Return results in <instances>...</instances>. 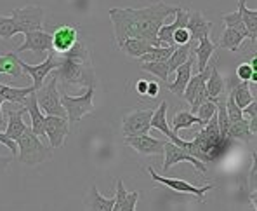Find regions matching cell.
Here are the masks:
<instances>
[{
    "instance_id": "obj_41",
    "label": "cell",
    "mask_w": 257,
    "mask_h": 211,
    "mask_svg": "<svg viewBox=\"0 0 257 211\" xmlns=\"http://www.w3.org/2000/svg\"><path fill=\"white\" fill-rule=\"evenodd\" d=\"M172 40L176 46H181V44H188L191 40V33L190 30L186 28V26H183V28H177L176 32H174L172 35Z\"/></svg>"
},
{
    "instance_id": "obj_4",
    "label": "cell",
    "mask_w": 257,
    "mask_h": 211,
    "mask_svg": "<svg viewBox=\"0 0 257 211\" xmlns=\"http://www.w3.org/2000/svg\"><path fill=\"white\" fill-rule=\"evenodd\" d=\"M16 145L20 147V163L26 166H39L52 157V149L45 147V143L37 134L32 133L30 126L25 129V133L16 140Z\"/></svg>"
},
{
    "instance_id": "obj_31",
    "label": "cell",
    "mask_w": 257,
    "mask_h": 211,
    "mask_svg": "<svg viewBox=\"0 0 257 211\" xmlns=\"http://www.w3.org/2000/svg\"><path fill=\"white\" fill-rule=\"evenodd\" d=\"M198 124V127H203L205 124L202 122L198 117H196L195 114H191V112L188 110H183V112H177L176 115H174L172 119V131L177 134V131L179 129H186V127H193Z\"/></svg>"
},
{
    "instance_id": "obj_22",
    "label": "cell",
    "mask_w": 257,
    "mask_h": 211,
    "mask_svg": "<svg viewBox=\"0 0 257 211\" xmlns=\"http://www.w3.org/2000/svg\"><path fill=\"white\" fill-rule=\"evenodd\" d=\"M84 204H85V211H111L113 204H115V197L106 199L104 195L99 194L96 185H92L85 194Z\"/></svg>"
},
{
    "instance_id": "obj_6",
    "label": "cell",
    "mask_w": 257,
    "mask_h": 211,
    "mask_svg": "<svg viewBox=\"0 0 257 211\" xmlns=\"http://www.w3.org/2000/svg\"><path fill=\"white\" fill-rule=\"evenodd\" d=\"M37 103L45 115H56V117H66V112H64L61 105V96L58 93V79L56 75H52V79L45 86L35 91Z\"/></svg>"
},
{
    "instance_id": "obj_35",
    "label": "cell",
    "mask_w": 257,
    "mask_h": 211,
    "mask_svg": "<svg viewBox=\"0 0 257 211\" xmlns=\"http://www.w3.org/2000/svg\"><path fill=\"white\" fill-rule=\"evenodd\" d=\"M176 47V46H174ZM174 47L171 46H164V47H151L146 54L141 56L143 63H148V61H167L171 58Z\"/></svg>"
},
{
    "instance_id": "obj_25",
    "label": "cell",
    "mask_w": 257,
    "mask_h": 211,
    "mask_svg": "<svg viewBox=\"0 0 257 211\" xmlns=\"http://www.w3.org/2000/svg\"><path fill=\"white\" fill-rule=\"evenodd\" d=\"M238 11H240L241 21L245 25V30L248 33V39L252 42H255L257 39V11L255 9H248L245 0H238Z\"/></svg>"
},
{
    "instance_id": "obj_46",
    "label": "cell",
    "mask_w": 257,
    "mask_h": 211,
    "mask_svg": "<svg viewBox=\"0 0 257 211\" xmlns=\"http://www.w3.org/2000/svg\"><path fill=\"white\" fill-rule=\"evenodd\" d=\"M248 129H250V133L255 136V133H257V117L248 119Z\"/></svg>"
},
{
    "instance_id": "obj_9",
    "label": "cell",
    "mask_w": 257,
    "mask_h": 211,
    "mask_svg": "<svg viewBox=\"0 0 257 211\" xmlns=\"http://www.w3.org/2000/svg\"><path fill=\"white\" fill-rule=\"evenodd\" d=\"M11 18L18 23L21 33L35 32V30H42L44 9L40 6H26L21 9H14Z\"/></svg>"
},
{
    "instance_id": "obj_44",
    "label": "cell",
    "mask_w": 257,
    "mask_h": 211,
    "mask_svg": "<svg viewBox=\"0 0 257 211\" xmlns=\"http://www.w3.org/2000/svg\"><path fill=\"white\" fill-rule=\"evenodd\" d=\"M158 93H160V86H158L157 82H148V89H146V96L155 98Z\"/></svg>"
},
{
    "instance_id": "obj_10",
    "label": "cell",
    "mask_w": 257,
    "mask_h": 211,
    "mask_svg": "<svg viewBox=\"0 0 257 211\" xmlns=\"http://www.w3.org/2000/svg\"><path fill=\"white\" fill-rule=\"evenodd\" d=\"M148 171H150L151 178H153V182L162 183V185L172 188V190H176V192H181V194H191V195H195V197L198 199V201H203V199H205V194H207V192L212 190V188H214V185L193 187L191 183L184 182V180H179V178H167V176L158 175V173L155 171L153 168H148Z\"/></svg>"
},
{
    "instance_id": "obj_30",
    "label": "cell",
    "mask_w": 257,
    "mask_h": 211,
    "mask_svg": "<svg viewBox=\"0 0 257 211\" xmlns=\"http://www.w3.org/2000/svg\"><path fill=\"white\" fill-rule=\"evenodd\" d=\"M0 74H7L11 77H21L25 72L21 68V59L14 52L0 56Z\"/></svg>"
},
{
    "instance_id": "obj_15",
    "label": "cell",
    "mask_w": 257,
    "mask_h": 211,
    "mask_svg": "<svg viewBox=\"0 0 257 211\" xmlns=\"http://www.w3.org/2000/svg\"><path fill=\"white\" fill-rule=\"evenodd\" d=\"M52 35V51L56 54H64L77 44L78 28L73 25H61L51 33Z\"/></svg>"
},
{
    "instance_id": "obj_42",
    "label": "cell",
    "mask_w": 257,
    "mask_h": 211,
    "mask_svg": "<svg viewBox=\"0 0 257 211\" xmlns=\"http://www.w3.org/2000/svg\"><path fill=\"white\" fill-rule=\"evenodd\" d=\"M0 145L7 147V149L11 150V154H13V156H18V145H16V142L11 140V138H7L6 134H4L2 129H0Z\"/></svg>"
},
{
    "instance_id": "obj_5",
    "label": "cell",
    "mask_w": 257,
    "mask_h": 211,
    "mask_svg": "<svg viewBox=\"0 0 257 211\" xmlns=\"http://www.w3.org/2000/svg\"><path fill=\"white\" fill-rule=\"evenodd\" d=\"M61 105L66 112V117L71 124L80 122L82 117L87 114L94 112V86L87 88V91L80 96H70V94H63Z\"/></svg>"
},
{
    "instance_id": "obj_37",
    "label": "cell",
    "mask_w": 257,
    "mask_h": 211,
    "mask_svg": "<svg viewBox=\"0 0 257 211\" xmlns=\"http://www.w3.org/2000/svg\"><path fill=\"white\" fill-rule=\"evenodd\" d=\"M222 21H224L226 28H233V30H236V32H240L241 35L245 37V39H248V33H247V30H245L243 21H241L240 11H236V13L222 14Z\"/></svg>"
},
{
    "instance_id": "obj_33",
    "label": "cell",
    "mask_w": 257,
    "mask_h": 211,
    "mask_svg": "<svg viewBox=\"0 0 257 211\" xmlns=\"http://www.w3.org/2000/svg\"><path fill=\"white\" fill-rule=\"evenodd\" d=\"M141 70L148 72V74L155 75L158 81L169 84V74H171V72H169L167 61H148V63H143Z\"/></svg>"
},
{
    "instance_id": "obj_23",
    "label": "cell",
    "mask_w": 257,
    "mask_h": 211,
    "mask_svg": "<svg viewBox=\"0 0 257 211\" xmlns=\"http://www.w3.org/2000/svg\"><path fill=\"white\" fill-rule=\"evenodd\" d=\"M215 51V44L209 37H203V39L196 40V46H195V61L198 65V72L205 70V66L210 63Z\"/></svg>"
},
{
    "instance_id": "obj_27",
    "label": "cell",
    "mask_w": 257,
    "mask_h": 211,
    "mask_svg": "<svg viewBox=\"0 0 257 211\" xmlns=\"http://www.w3.org/2000/svg\"><path fill=\"white\" fill-rule=\"evenodd\" d=\"M224 88H226L224 79L219 75L217 66L212 65L210 74H209V79H207V82H205V89H207V96H209V100L210 101L217 100V98L224 93Z\"/></svg>"
},
{
    "instance_id": "obj_12",
    "label": "cell",
    "mask_w": 257,
    "mask_h": 211,
    "mask_svg": "<svg viewBox=\"0 0 257 211\" xmlns=\"http://www.w3.org/2000/svg\"><path fill=\"white\" fill-rule=\"evenodd\" d=\"M153 117V110H134L123 117L122 131L125 136H138V134H148L151 129L150 120Z\"/></svg>"
},
{
    "instance_id": "obj_19",
    "label": "cell",
    "mask_w": 257,
    "mask_h": 211,
    "mask_svg": "<svg viewBox=\"0 0 257 211\" xmlns=\"http://www.w3.org/2000/svg\"><path fill=\"white\" fill-rule=\"evenodd\" d=\"M25 112H26L25 107H20L18 110H13V108L7 110V124H6V131H4V134H6L7 138L16 142L18 138L25 133V129L28 127L25 124V120H23Z\"/></svg>"
},
{
    "instance_id": "obj_47",
    "label": "cell",
    "mask_w": 257,
    "mask_h": 211,
    "mask_svg": "<svg viewBox=\"0 0 257 211\" xmlns=\"http://www.w3.org/2000/svg\"><path fill=\"white\" fill-rule=\"evenodd\" d=\"M9 163H11L9 157H2V156H0V169L7 168V166H9Z\"/></svg>"
},
{
    "instance_id": "obj_26",
    "label": "cell",
    "mask_w": 257,
    "mask_h": 211,
    "mask_svg": "<svg viewBox=\"0 0 257 211\" xmlns=\"http://www.w3.org/2000/svg\"><path fill=\"white\" fill-rule=\"evenodd\" d=\"M33 91H35L33 86H28V88H13V86H7L0 82V98H2L4 101H9V103H14V105H18V103L23 105L25 98Z\"/></svg>"
},
{
    "instance_id": "obj_14",
    "label": "cell",
    "mask_w": 257,
    "mask_h": 211,
    "mask_svg": "<svg viewBox=\"0 0 257 211\" xmlns=\"http://www.w3.org/2000/svg\"><path fill=\"white\" fill-rule=\"evenodd\" d=\"M150 126H151V129L162 131L165 136L171 138V142L174 143V145L183 147V149H186V150H188V147H190V142L181 140V138L172 131V127L169 126V122H167V101H162V103L158 105L157 110H153V117H151V120H150Z\"/></svg>"
},
{
    "instance_id": "obj_3",
    "label": "cell",
    "mask_w": 257,
    "mask_h": 211,
    "mask_svg": "<svg viewBox=\"0 0 257 211\" xmlns=\"http://www.w3.org/2000/svg\"><path fill=\"white\" fill-rule=\"evenodd\" d=\"M229 145H231V140H224L221 136L217 127V117L214 115L196 134L195 140L190 142L188 152L202 163H212L228 152Z\"/></svg>"
},
{
    "instance_id": "obj_43",
    "label": "cell",
    "mask_w": 257,
    "mask_h": 211,
    "mask_svg": "<svg viewBox=\"0 0 257 211\" xmlns=\"http://www.w3.org/2000/svg\"><path fill=\"white\" fill-rule=\"evenodd\" d=\"M241 112H243V114L247 115L248 119H254V117H257V101H255V100H252L250 103H248L247 107H245Z\"/></svg>"
},
{
    "instance_id": "obj_16",
    "label": "cell",
    "mask_w": 257,
    "mask_h": 211,
    "mask_svg": "<svg viewBox=\"0 0 257 211\" xmlns=\"http://www.w3.org/2000/svg\"><path fill=\"white\" fill-rule=\"evenodd\" d=\"M125 143L141 156H158L164 154V140H158L150 134H138V136H125Z\"/></svg>"
},
{
    "instance_id": "obj_34",
    "label": "cell",
    "mask_w": 257,
    "mask_h": 211,
    "mask_svg": "<svg viewBox=\"0 0 257 211\" xmlns=\"http://www.w3.org/2000/svg\"><path fill=\"white\" fill-rule=\"evenodd\" d=\"M228 136H229V140H245V142H248L252 136H254V134H252L250 129H248V120L241 119V120H238V122L229 124Z\"/></svg>"
},
{
    "instance_id": "obj_21",
    "label": "cell",
    "mask_w": 257,
    "mask_h": 211,
    "mask_svg": "<svg viewBox=\"0 0 257 211\" xmlns=\"http://www.w3.org/2000/svg\"><path fill=\"white\" fill-rule=\"evenodd\" d=\"M186 28L190 30L193 40H200L203 37H209L210 30H212V23L207 21L200 11H195V13H190V16H188Z\"/></svg>"
},
{
    "instance_id": "obj_2",
    "label": "cell",
    "mask_w": 257,
    "mask_h": 211,
    "mask_svg": "<svg viewBox=\"0 0 257 211\" xmlns=\"http://www.w3.org/2000/svg\"><path fill=\"white\" fill-rule=\"evenodd\" d=\"M56 79L64 86H84L90 88L96 84L92 63H90V51L82 40H77L68 52L61 54V65L54 72Z\"/></svg>"
},
{
    "instance_id": "obj_39",
    "label": "cell",
    "mask_w": 257,
    "mask_h": 211,
    "mask_svg": "<svg viewBox=\"0 0 257 211\" xmlns=\"http://www.w3.org/2000/svg\"><path fill=\"white\" fill-rule=\"evenodd\" d=\"M236 77H238V81H241V82H254L255 84L257 72L252 68L250 63H241L236 68Z\"/></svg>"
},
{
    "instance_id": "obj_1",
    "label": "cell",
    "mask_w": 257,
    "mask_h": 211,
    "mask_svg": "<svg viewBox=\"0 0 257 211\" xmlns=\"http://www.w3.org/2000/svg\"><path fill=\"white\" fill-rule=\"evenodd\" d=\"M179 7L169 6L165 2L151 4L143 9H132V7H113L108 11L109 20L113 23V32H115L116 46L123 42L125 39H143L148 40L153 47H162L157 40L158 30L164 25V21L169 16H174Z\"/></svg>"
},
{
    "instance_id": "obj_36",
    "label": "cell",
    "mask_w": 257,
    "mask_h": 211,
    "mask_svg": "<svg viewBox=\"0 0 257 211\" xmlns=\"http://www.w3.org/2000/svg\"><path fill=\"white\" fill-rule=\"evenodd\" d=\"M21 33L20 26H18L16 21L13 18H7V16H0V39L4 40H11L14 35Z\"/></svg>"
},
{
    "instance_id": "obj_48",
    "label": "cell",
    "mask_w": 257,
    "mask_h": 211,
    "mask_svg": "<svg viewBox=\"0 0 257 211\" xmlns=\"http://www.w3.org/2000/svg\"><path fill=\"white\" fill-rule=\"evenodd\" d=\"M2 105H4V100L0 98V126H6V124H4V115H2Z\"/></svg>"
},
{
    "instance_id": "obj_8",
    "label": "cell",
    "mask_w": 257,
    "mask_h": 211,
    "mask_svg": "<svg viewBox=\"0 0 257 211\" xmlns=\"http://www.w3.org/2000/svg\"><path fill=\"white\" fill-rule=\"evenodd\" d=\"M164 171L167 173L169 169H172L176 164L179 163H190L193 168H196L198 171L205 173L207 171V166L205 163H202V161H198L196 157H193L190 152H188L186 149H183V147H177L174 145L172 142H165L164 145Z\"/></svg>"
},
{
    "instance_id": "obj_29",
    "label": "cell",
    "mask_w": 257,
    "mask_h": 211,
    "mask_svg": "<svg viewBox=\"0 0 257 211\" xmlns=\"http://www.w3.org/2000/svg\"><path fill=\"white\" fill-rule=\"evenodd\" d=\"M122 49L123 52H125L127 56H131V58H141L143 54H146V52L150 51L151 44L148 40H143V39H136V37H132V39H125L122 44L118 46Z\"/></svg>"
},
{
    "instance_id": "obj_11",
    "label": "cell",
    "mask_w": 257,
    "mask_h": 211,
    "mask_svg": "<svg viewBox=\"0 0 257 211\" xmlns=\"http://www.w3.org/2000/svg\"><path fill=\"white\" fill-rule=\"evenodd\" d=\"M45 138L51 143V149H59L64 145L68 133H70V126H68L66 117H56V115H45L44 122Z\"/></svg>"
},
{
    "instance_id": "obj_45",
    "label": "cell",
    "mask_w": 257,
    "mask_h": 211,
    "mask_svg": "<svg viewBox=\"0 0 257 211\" xmlns=\"http://www.w3.org/2000/svg\"><path fill=\"white\" fill-rule=\"evenodd\" d=\"M136 89H138V93L141 94V96H146V89H148V82H146V81H138V84H136Z\"/></svg>"
},
{
    "instance_id": "obj_18",
    "label": "cell",
    "mask_w": 257,
    "mask_h": 211,
    "mask_svg": "<svg viewBox=\"0 0 257 211\" xmlns=\"http://www.w3.org/2000/svg\"><path fill=\"white\" fill-rule=\"evenodd\" d=\"M193 63H195V54H191L190 58H188V61H184L183 65L177 66V68L174 70V72H176V81H174V82H169V84H167V89H169V91L183 98L184 88H186L188 81H190V77H191Z\"/></svg>"
},
{
    "instance_id": "obj_40",
    "label": "cell",
    "mask_w": 257,
    "mask_h": 211,
    "mask_svg": "<svg viewBox=\"0 0 257 211\" xmlns=\"http://www.w3.org/2000/svg\"><path fill=\"white\" fill-rule=\"evenodd\" d=\"M226 114H228L229 124L238 122V120L243 119V112H241V108L233 101V98L229 96V94H228V100H226Z\"/></svg>"
},
{
    "instance_id": "obj_28",
    "label": "cell",
    "mask_w": 257,
    "mask_h": 211,
    "mask_svg": "<svg viewBox=\"0 0 257 211\" xmlns=\"http://www.w3.org/2000/svg\"><path fill=\"white\" fill-rule=\"evenodd\" d=\"M229 96L233 98V101H235L241 110H243L252 100H255V98H252V93H250V82H241V81L231 84Z\"/></svg>"
},
{
    "instance_id": "obj_7",
    "label": "cell",
    "mask_w": 257,
    "mask_h": 211,
    "mask_svg": "<svg viewBox=\"0 0 257 211\" xmlns=\"http://www.w3.org/2000/svg\"><path fill=\"white\" fill-rule=\"evenodd\" d=\"M59 65H61V56L58 58V54H56L52 49L47 52V56H45V59L40 63V65H28V63H25L21 59V68H23V72H26L28 75H32L33 89H35V91L42 88L44 82H45V77H47L51 72L59 68Z\"/></svg>"
},
{
    "instance_id": "obj_32",
    "label": "cell",
    "mask_w": 257,
    "mask_h": 211,
    "mask_svg": "<svg viewBox=\"0 0 257 211\" xmlns=\"http://www.w3.org/2000/svg\"><path fill=\"white\" fill-rule=\"evenodd\" d=\"M245 40V37L241 35L240 32L233 28H226L221 35V40H219V46L222 49H228V51H238V47L241 46V42Z\"/></svg>"
},
{
    "instance_id": "obj_17",
    "label": "cell",
    "mask_w": 257,
    "mask_h": 211,
    "mask_svg": "<svg viewBox=\"0 0 257 211\" xmlns=\"http://www.w3.org/2000/svg\"><path fill=\"white\" fill-rule=\"evenodd\" d=\"M23 107H25V110L28 112V114H30V119H32V126H30L32 133H33V134H37V136H39L40 140H45V131H44L45 115H44V112L39 108V103H37L35 91L30 93L28 96L25 98V101H23Z\"/></svg>"
},
{
    "instance_id": "obj_20",
    "label": "cell",
    "mask_w": 257,
    "mask_h": 211,
    "mask_svg": "<svg viewBox=\"0 0 257 211\" xmlns=\"http://www.w3.org/2000/svg\"><path fill=\"white\" fill-rule=\"evenodd\" d=\"M139 201V192H127L122 180H116L115 204L111 211H136V204Z\"/></svg>"
},
{
    "instance_id": "obj_24",
    "label": "cell",
    "mask_w": 257,
    "mask_h": 211,
    "mask_svg": "<svg viewBox=\"0 0 257 211\" xmlns=\"http://www.w3.org/2000/svg\"><path fill=\"white\" fill-rule=\"evenodd\" d=\"M195 46H196V40H190L188 44H181V46H176L171 54V58L167 59V66L169 72H174L177 66H181L184 61H188L191 54H195Z\"/></svg>"
},
{
    "instance_id": "obj_38",
    "label": "cell",
    "mask_w": 257,
    "mask_h": 211,
    "mask_svg": "<svg viewBox=\"0 0 257 211\" xmlns=\"http://www.w3.org/2000/svg\"><path fill=\"white\" fill-rule=\"evenodd\" d=\"M215 112H217V107H215V103H214V101H210V100H207V101H203V103L200 105L198 108H196L195 115L200 120H202L203 124H207L215 115Z\"/></svg>"
},
{
    "instance_id": "obj_13",
    "label": "cell",
    "mask_w": 257,
    "mask_h": 211,
    "mask_svg": "<svg viewBox=\"0 0 257 211\" xmlns=\"http://www.w3.org/2000/svg\"><path fill=\"white\" fill-rule=\"evenodd\" d=\"M25 42L18 47V52L25 51H33L35 54L42 56L45 52H49L52 49V35L45 30H35V32H26Z\"/></svg>"
}]
</instances>
